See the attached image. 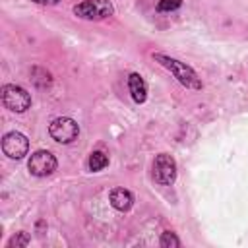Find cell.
<instances>
[{
  "mask_svg": "<svg viewBox=\"0 0 248 248\" xmlns=\"http://www.w3.org/2000/svg\"><path fill=\"white\" fill-rule=\"evenodd\" d=\"M2 151L10 159H23L29 151V140L21 132H8L2 138Z\"/></svg>",
  "mask_w": 248,
  "mask_h": 248,
  "instance_id": "cell-7",
  "label": "cell"
},
{
  "mask_svg": "<svg viewBox=\"0 0 248 248\" xmlns=\"http://www.w3.org/2000/svg\"><path fill=\"white\" fill-rule=\"evenodd\" d=\"M56 157L46 149L35 151L27 161V169L33 176H48L56 170Z\"/></svg>",
  "mask_w": 248,
  "mask_h": 248,
  "instance_id": "cell-6",
  "label": "cell"
},
{
  "mask_svg": "<svg viewBox=\"0 0 248 248\" xmlns=\"http://www.w3.org/2000/svg\"><path fill=\"white\" fill-rule=\"evenodd\" d=\"M87 165H89V170L99 172V170H103V169L108 165V155L103 153V151H93V153L89 155Z\"/></svg>",
  "mask_w": 248,
  "mask_h": 248,
  "instance_id": "cell-10",
  "label": "cell"
},
{
  "mask_svg": "<svg viewBox=\"0 0 248 248\" xmlns=\"http://www.w3.org/2000/svg\"><path fill=\"white\" fill-rule=\"evenodd\" d=\"M48 134L54 141L58 143H72L74 140H78L79 136V126L74 118L70 116H58L50 122L48 126Z\"/></svg>",
  "mask_w": 248,
  "mask_h": 248,
  "instance_id": "cell-4",
  "label": "cell"
},
{
  "mask_svg": "<svg viewBox=\"0 0 248 248\" xmlns=\"http://www.w3.org/2000/svg\"><path fill=\"white\" fill-rule=\"evenodd\" d=\"M29 240H31V238H29V234L21 231V232L14 234V236L8 240V246H10V248H14V246H16V248H17V246H27V244H29Z\"/></svg>",
  "mask_w": 248,
  "mask_h": 248,
  "instance_id": "cell-12",
  "label": "cell"
},
{
  "mask_svg": "<svg viewBox=\"0 0 248 248\" xmlns=\"http://www.w3.org/2000/svg\"><path fill=\"white\" fill-rule=\"evenodd\" d=\"M153 178L161 186H170L176 180V163L169 153H159L153 161Z\"/></svg>",
  "mask_w": 248,
  "mask_h": 248,
  "instance_id": "cell-5",
  "label": "cell"
},
{
  "mask_svg": "<svg viewBox=\"0 0 248 248\" xmlns=\"http://www.w3.org/2000/svg\"><path fill=\"white\" fill-rule=\"evenodd\" d=\"M35 4H45V6H50V4H58L60 0H33Z\"/></svg>",
  "mask_w": 248,
  "mask_h": 248,
  "instance_id": "cell-14",
  "label": "cell"
},
{
  "mask_svg": "<svg viewBox=\"0 0 248 248\" xmlns=\"http://www.w3.org/2000/svg\"><path fill=\"white\" fill-rule=\"evenodd\" d=\"M128 89H130V95L136 103H143L147 99V85H145L143 78L136 72L128 76Z\"/></svg>",
  "mask_w": 248,
  "mask_h": 248,
  "instance_id": "cell-9",
  "label": "cell"
},
{
  "mask_svg": "<svg viewBox=\"0 0 248 248\" xmlns=\"http://www.w3.org/2000/svg\"><path fill=\"white\" fill-rule=\"evenodd\" d=\"M159 244H161L163 248H178V246H180V240H178V236H176L172 231H165V232L161 234Z\"/></svg>",
  "mask_w": 248,
  "mask_h": 248,
  "instance_id": "cell-11",
  "label": "cell"
},
{
  "mask_svg": "<svg viewBox=\"0 0 248 248\" xmlns=\"http://www.w3.org/2000/svg\"><path fill=\"white\" fill-rule=\"evenodd\" d=\"M74 14L81 19H105L114 14L110 0H83L74 6Z\"/></svg>",
  "mask_w": 248,
  "mask_h": 248,
  "instance_id": "cell-2",
  "label": "cell"
},
{
  "mask_svg": "<svg viewBox=\"0 0 248 248\" xmlns=\"http://www.w3.org/2000/svg\"><path fill=\"white\" fill-rule=\"evenodd\" d=\"M153 58H155L161 66H165L184 87H188V89H202V79L198 78V74H196L188 64L180 62V60H176V58H170V56H167V54H161V52H155Z\"/></svg>",
  "mask_w": 248,
  "mask_h": 248,
  "instance_id": "cell-1",
  "label": "cell"
},
{
  "mask_svg": "<svg viewBox=\"0 0 248 248\" xmlns=\"http://www.w3.org/2000/svg\"><path fill=\"white\" fill-rule=\"evenodd\" d=\"M2 103L12 112H25L31 107V95L16 83H6L2 87Z\"/></svg>",
  "mask_w": 248,
  "mask_h": 248,
  "instance_id": "cell-3",
  "label": "cell"
},
{
  "mask_svg": "<svg viewBox=\"0 0 248 248\" xmlns=\"http://www.w3.org/2000/svg\"><path fill=\"white\" fill-rule=\"evenodd\" d=\"M180 6H182V0H159L157 2L159 12H172V10H178Z\"/></svg>",
  "mask_w": 248,
  "mask_h": 248,
  "instance_id": "cell-13",
  "label": "cell"
},
{
  "mask_svg": "<svg viewBox=\"0 0 248 248\" xmlns=\"http://www.w3.org/2000/svg\"><path fill=\"white\" fill-rule=\"evenodd\" d=\"M108 202H110V205H112L114 209H118V211H128V209L134 205V196H132V192L126 190V188H114V190H110V194H108Z\"/></svg>",
  "mask_w": 248,
  "mask_h": 248,
  "instance_id": "cell-8",
  "label": "cell"
}]
</instances>
